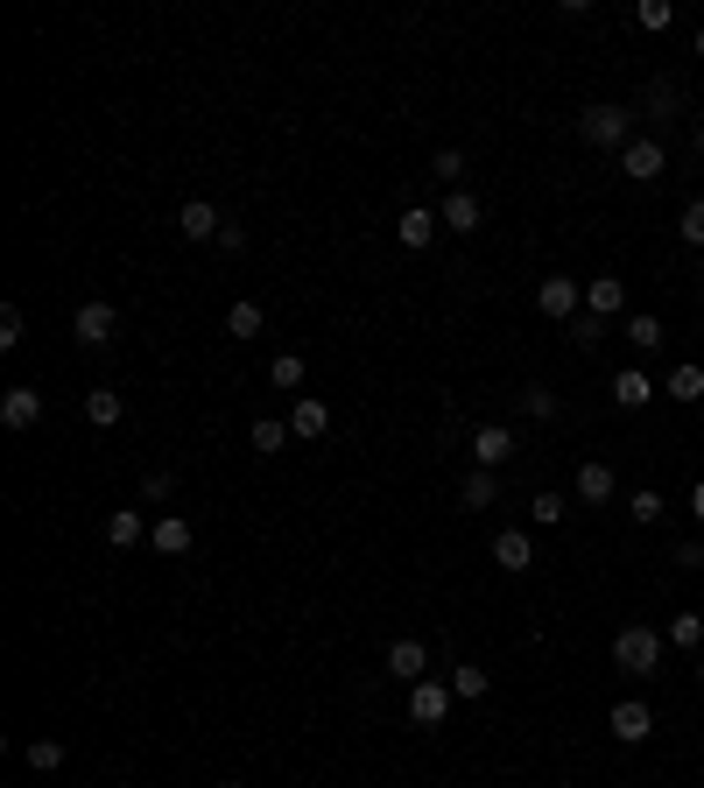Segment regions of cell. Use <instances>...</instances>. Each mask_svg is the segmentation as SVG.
Instances as JSON below:
<instances>
[{
	"mask_svg": "<svg viewBox=\"0 0 704 788\" xmlns=\"http://www.w3.org/2000/svg\"><path fill=\"white\" fill-rule=\"evenodd\" d=\"M634 127H641L634 106H585L578 113V141L585 148H606V156H620V148L634 141Z\"/></svg>",
	"mask_w": 704,
	"mask_h": 788,
	"instance_id": "1",
	"label": "cell"
},
{
	"mask_svg": "<svg viewBox=\"0 0 704 788\" xmlns=\"http://www.w3.org/2000/svg\"><path fill=\"white\" fill-rule=\"evenodd\" d=\"M613 669L620 676H655L662 669V633L655 627H620L613 633Z\"/></svg>",
	"mask_w": 704,
	"mask_h": 788,
	"instance_id": "2",
	"label": "cell"
},
{
	"mask_svg": "<svg viewBox=\"0 0 704 788\" xmlns=\"http://www.w3.org/2000/svg\"><path fill=\"white\" fill-rule=\"evenodd\" d=\"M71 338H78L85 353H106V345L120 338V311H113L106 296H92V303H78V311H71Z\"/></svg>",
	"mask_w": 704,
	"mask_h": 788,
	"instance_id": "3",
	"label": "cell"
},
{
	"mask_svg": "<svg viewBox=\"0 0 704 788\" xmlns=\"http://www.w3.org/2000/svg\"><path fill=\"white\" fill-rule=\"evenodd\" d=\"M620 177H627V183H655V177H670V148H662L655 134H634V141L620 148Z\"/></svg>",
	"mask_w": 704,
	"mask_h": 788,
	"instance_id": "4",
	"label": "cell"
},
{
	"mask_svg": "<svg viewBox=\"0 0 704 788\" xmlns=\"http://www.w3.org/2000/svg\"><path fill=\"white\" fill-rule=\"evenodd\" d=\"M451 704H459V690H451V683H437V676L409 683V725H444Z\"/></svg>",
	"mask_w": 704,
	"mask_h": 788,
	"instance_id": "5",
	"label": "cell"
},
{
	"mask_svg": "<svg viewBox=\"0 0 704 788\" xmlns=\"http://www.w3.org/2000/svg\"><path fill=\"white\" fill-rule=\"evenodd\" d=\"M536 311H543L549 324H570V317L585 311V282H564V275L536 282Z\"/></svg>",
	"mask_w": 704,
	"mask_h": 788,
	"instance_id": "6",
	"label": "cell"
},
{
	"mask_svg": "<svg viewBox=\"0 0 704 788\" xmlns=\"http://www.w3.org/2000/svg\"><path fill=\"white\" fill-rule=\"evenodd\" d=\"M606 733H613L620 746H641V739H649V733H655V711H649V704H641V697H620L613 711H606Z\"/></svg>",
	"mask_w": 704,
	"mask_h": 788,
	"instance_id": "7",
	"label": "cell"
},
{
	"mask_svg": "<svg viewBox=\"0 0 704 788\" xmlns=\"http://www.w3.org/2000/svg\"><path fill=\"white\" fill-rule=\"evenodd\" d=\"M515 451H522V444H515V430H507V422H480V430H472V458H480V472H501Z\"/></svg>",
	"mask_w": 704,
	"mask_h": 788,
	"instance_id": "8",
	"label": "cell"
},
{
	"mask_svg": "<svg viewBox=\"0 0 704 788\" xmlns=\"http://www.w3.org/2000/svg\"><path fill=\"white\" fill-rule=\"evenodd\" d=\"M177 233H183L190 246H204V240H219V233H225V211H219V204H204V198H190V204L177 211Z\"/></svg>",
	"mask_w": 704,
	"mask_h": 788,
	"instance_id": "9",
	"label": "cell"
},
{
	"mask_svg": "<svg viewBox=\"0 0 704 788\" xmlns=\"http://www.w3.org/2000/svg\"><path fill=\"white\" fill-rule=\"evenodd\" d=\"M655 395H662V388H655V380L641 374V367H620V374H613V409H627V416H641V409H649Z\"/></svg>",
	"mask_w": 704,
	"mask_h": 788,
	"instance_id": "10",
	"label": "cell"
},
{
	"mask_svg": "<svg viewBox=\"0 0 704 788\" xmlns=\"http://www.w3.org/2000/svg\"><path fill=\"white\" fill-rule=\"evenodd\" d=\"M493 564H501L507 578H522V570L536 564V543H528V528H501V535H493Z\"/></svg>",
	"mask_w": 704,
	"mask_h": 788,
	"instance_id": "11",
	"label": "cell"
},
{
	"mask_svg": "<svg viewBox=\"0 0 704 788\" xmlns=\"http://www.w3.org/2000/svg\"><path fill=\"white\" fill-rule=\"evenodd\" d=\"M0 422L8 430H35L43 422V388H8L0 395Z\"/></svg>",
	"mask_w": 704,
	"mask_h": 788,
	"instance_id": "12",
	"label": "cell"
},
{
	"mask_svg": "<svg viewBox=\"0 0 704 788\" xmlns=\"http://www.w3.org/2000/svg\"><path fill=\"white\" fill-rule=\"evenodd\" d=\"M388 676H402V683H423L430 676V648L416 641V633H402V641L388 648Z\"/></svg>",
	"mask_w": 704,
	"mask_h": 788,
	"instance_id": "13",
	"label": "cell"
},
{
	"mask_svg": "<svg viewBox=\"0 0 704 788\" xmlns=\"http://www.w3.org/2000/svg\"><path fill=\"white\" fill-rule=\"evenodd\" d=\"M437 219H444V233H480V219H486V204L472 198V190H451L444 204H437Z\"/></svg>",
	"mask_w": 704,
	"mask_h": 788,
	"instance_id": "14",
	"label": "cell"
},
{
	"mask_svg": "<svg viewBox=\"0 0 704 788\" xmlns=\"http://www.w3.org/2000/svg\"><path fill=\"white\" fill-rule=\"evenodd\" d=\"M148 543H156V556H190V543H198V528H190L183 514H156Z\"/></svg>",
	"mask_w": 704,
	"mask_h": 788,
	"instance_id": "15",
	"label": "cell"
},
{
	"mask_svg": "<svg viewBox=\"0 0 704 788\" xmlns=\"http://www.w3.org/2000/svg\"><path fill=\"white\" fill-rule=\"evenodd\" d=\"M437 233H444V219H437L430 204H409L402 219H395V240H402V246H430Z\"/></svg>",
	"mask_w": 704,
	"mask_h": 788,
	"instance_id": "16",
	"label": "cell"
},
{
	"mask_svg": "<svg viewBox=\"0 0 704 788\" xmlns=\"http://www.w3.org/2000/svg\"><path fill=\"white\" fill-rule=\"evenodd\" d=\"M613 493H620L613 465H606V458H585V465H578V500H592V507H606Z\"/></svg>",
	"mask_w": 704,
	"mask_h": 788,
	"instance_id": "17",
	"label": "cell"
},
{
	"mask_svg": "<svg viewBox=\"0 0 704 788\" xmlns=\"http://www.w3.org/2000/svg\"><path fill=\"white\" fill-rule=\"evenodd\" d=\"M290 430L303 437V444H317V437L332 430V409H325L317 395H296V409H290Z\"/></svg>",
	"mask_w": 704,
	"mask_h": 788,
	"instance_id": "18",
	"label": "cell"
},
{
	"mask_svg": "<svg viewBox=\"0 0 704 788\" xmlns=\"http://www.w3.org/2000/svg\"><path fill=\"white\" fill-rule=\"evenodd\" d=\"M106 543H113V549H141V543H148L141 507H113V514H106Z\"/></svg>",
	"mask_w": 704,
	"mask_h": 788,
	"instance_id": "19",
	"label": "cell"
},
{
	"mask_svg": "<svg viewBox=\"0 0 704 788\" xmlns=\"http://www.w3.org/2000/svg\"><path fill=\"white\" fill-rule=\"evenodd\" d=\"M585 311H592V317H620V311H627V282H620V275L585 282Z\"/></svg>",
	"mask_w": 704,
	"mask_h": 788,
	"instance_id": "20",
	"label": "cell"
},
{
	"mask_svg": "<svg viewBox=\"0 0 704 788\" xmlns=\"http://www.w3.org/2000/svg\"><path fill=\"white\" fill-rule=\"evenodd\" d=\"M78 409H85V422H92V430H113V422L127 416V401H120V388H85V401H78Z\"/></svg>",
	"mask_w": 704,
	"mask_h": 788,
	"instance_id": "21",
	"label": "cell"
},
{
	"mask_svg": "<svg viewBox=\"0 0 704 788\" xmlns=\"http://www.w3.org/2000/svg\"><path fill=\"white\" fill-rule=\"evenodd\" d=\"M459 507H472V514H480V507H501V472H465V479H459Z\"/></svg>",
	"mask_w": 704,
	"mask_h": 788,
	"instance_id": "22",
	"label": "cell"
},
{
	"mask_svg": "<svg viewBox=\"0 0 704 788\" xmlns=\"http://www.w3.org/2000/svg\"><path fill=\"white\" fill-rule=\"evenodd\" d=\"M662 395H670V401H704V367H697V359H683V367H670V380H662Z\"/></svg>",
	"mask_w": 704,
	"mask_h": 788,
	"instance_id": "23",
	"label": "cell"
},
{
	"mask_svg": "<svg viewBox=\"0 0 704 788\" xmlns=\"http://www.w3.org/2000/svg\"><path fill=\"white\" fill-rule=\"evenodd\" d=\"M676 106H683V85L676 78H655L649 92H641V113H649V120H670Z\"/></svg>",
	"mask_w": 704,
	"mask_h": 788,
	"instance_id": "24",
	"label": "cell"
},
{
	"mask_svg": "<svg viewBox=\"0 0 704 788\" xmlns=\"http://www.w3.org/2000/svg\"><path fill=\"white\" fill-rule=\"evenodd\" d=\"M269 332V311H261V303H233V311H225V338H261Z\"/></svg>",
	"mask_w": 704,
	"mask_h": 788,
	"instance_id": "25",
	"label": "cell"
},
{
	"mask_svg": "<svg viewBox=\"0 0 704 788\" xmlns=\"http://www.w3.org/2000/svg\"><path fill=\"white\" fill-rule=\"evenodd\" d=\"M564 514H570V500H564L557 486H543L536 500H528V522H536V528H557V522H564Z\"/></svg>",
	"mask_w": 704,
	"mask_h": 788,
	"instance_id": "26",
	"label": "cell"
},
{
	"mask_svg": "<svg viewBox=\"0 0 704 788\" xmlns=\"http://www.w3.org/2000/svg\"><path fill=\"white\" fill-rule=\"evenodd\" d=\"M627 345H634V353H655V345H662V317L634 311V317H627Z\"/></svg>",
	"mask_w": 704,
	"mask_h": 788,
	"instance_id": "27",
	"label": "cell"
},
{
	"mask_svg": "<svg viewBox=\"0 0 704 788\" xmlns=\"http://www.w3.org/2000/svg\"><path fill=\"white\" fill-rule=\"evenodd\" d=\"M444 683H451V690H459V697H465V704H480V697H486V690H493V683H486V669H480V662H459V669H451V676H444Z\"/></svg>",
	"mask_w": 704,
	"mask_h": 788,
	"instance_id": "28",
	"label": "cell"
},
{
	"mask_svg": "<svg viewBox=\"0 0 704 788\" xmlns=\"http://www.w3.org/2000/svg\"><path fill=\"white\" fill-rule=\"evenodd\" d=\"M303 374H311V367H303V353H275V359H269V380H275L282 395H296Z\"/></svg>",
	"mask_w": 704,
	"mask_h": 788,
	"instance_id": "29",
	"label": "cell"
},
{
	"mask_svg": "<svg viewBox=\"0 0 704 788\" xmlns=\"http://www.w3.org/2000/svg\"><path fill=\"white\" fill-rule=\"evenodd\" d=\"M22 760L35 767V775H56V767H64V739H29Z\"/></svg>",
	"mask_w": 704,
	"mask_h": 788,
	"instance_id": "30",
	"label": "cell"
},
{
	"mask_svg": "<svg viewBox=\"0 0 704 788\" xmlns=\"http://www.w3.org/2000/svg\"><path fill=\"white\" fill-rule=\"evenodd\" d=\"M246 437H254V451H269V458H275V451L290 444L296 430H290V422H275V416H261V422H254V430H246Z\"/></svg>",
	"mask_w": 704,
	"mask_h": 788,
	"instance_id": "31",
	"label": "cell"
},
{
	"mask_svg": "<svg viewBox=\"0 0 704 788\" xmlns=\"http://www.w3.org/2000/svg\"><path fill=\"white\" fill-rule=\"evenodd\" d=\"M670 648H704V612H676V620H670Z\"/></svg>",
	"mask_w": 704,
	"mask_h": 788,
	"instance_id": "32",
	"label": "cell"
},
{
	"mask_svg": "<svg viewBox=\"0 0 704 788\" xmlns=\"http://www.w3.org/2000/svg\"><path fill=\"white\" fill-rule=\"evenodd\" d=\"M599 338H606V317H592V311H578V317H570V345H578V353H592Z\"/></svg>",
	"mask_w": 704,
	"mask_h": 788,
	"instance_id": "33",
	"label": "cell"
},
{
	"mask_svg": "<svg viewBox=\"0 0 704 788\" xmlns=\"http://www.w3.org/2000/svg\"><path fill=\"white\" fill-rule=\"evenodd\" d=\"M627 514H634V528H655V522H662V493H655V486H641L634 500H627Z\"/></svg>",
	"mask_w": 704,
	"mask_h": 788,
	"instance_id": "34",
	"label": "cell"
},
{
	"mask_svg": "<svg viewBox=\"0 0 704 788\" xmlns=\"http://www.w3.org/2000/svg\"><path fill=\"white\" fill-rule=\"evenodd\" d=\"M522 416L528 422H549V416H557V395H549V388H522Z\"/></svg>",
	"mask_w": 704,
	"mask_h": 788,
	"instance_id": "35",
	"label": "cell"
},
{
	"mask_svg": "<svg viewBox=\"0 0 704 788\" xmlns=\"http://www.w3.org/2000/svg\"><path fill=\"white\" fill-rule=\"evenodd\" d=\"M676 233H683V246H704V198H691V204H683Z\"/></svg>",
	"mask_w": 704,
	"mask_h": 788,
	"instance_id": "36",
	"label": "cell"
},
{
	"mask_svg": "<svg viewBox=\"0 0 704 788\" xmlns=\"http://www.w3.org/2000/svg\"><path fill=\"white\" fill-rule=\"evenodd\" d=\"M634 22H641V29H655V35H662V29H670V22H676V8H670V0H641V8H634Z\"/></svg>",
	"mask_w": 704,
	"mask_h": 788,
	"instance_id": "37",
	"label": "cell"
},
{
	"mask_svg": "<svg viewBox=\"0 0 704 788\" xmlns=\"http://www.w3.org/2000/svg\"><path fill=\"white\" fill-rule=\"evenodd\" d=\"M141 500H148V507H162V500H177V472H148V479H141Z\"/></svg>",
	"mask_w": 704,
	"mask_h": 788,
	"instance_id": "38",
	"label": "cell"
},
{
	"mask_svg": "<svg viewBox=\"0 0 704 788\" xmlns=\"http://www.w3.org/2000/svg\"><path fill=\"white\" fill-rule=\"evenodd\" d=\"M430 169H437V183H459V177H465V148H437Z\"/></svg>",
	"mask_w": 704,
	"mask_h": 788,
	"instance_id": "39",
	"label": "cell"
},
{
	"mask_svg": "<svg viewBox=\"0 0 704 788\" xmlns=\"http://www.w3.org/2000/svg\"><path fill=\"white\" fill-rule=\"evenodd\" d=\"M22 332H29V324H22V311L8 303V311H0V353H14V345H22Z\"/></svg>",
	"mask_w": 704,
	"mask_h": 788,
	"instance_id": "40",
	"label": "cell"
},
{
	"mask_svg": "<svg viewBox=\"0 0 704 788\" xmlns=\"http://www.w3.org/2000/svg\"><path fill=\"white\" fill-rule=\"evenodd\" d=\"M676 570H704V543L691 535V543H676Z\"/></svg>",
	"mask_w": 704,
	"mask_h": 788,
	"instance_id": "41",
	"label": "cell"
},
{
	"mask_svg": "<svg viewBox=\"0 0 704 788\" xmlns=\"http://www.w3.org/2000/svg\"><path fill=\"white\" fill-rule=\"evenodd\" d=\"M691 522L704 528V479H697V486H691Z\"/></svg>",
	"mask_w": 704,
	"mask_h": 788,
	"instance_id": "42",
	"label": "cell"
},
{
	"mask_svg": "<svg viewBox=\"0 0 704 788\" xmlns=\"http://www.w3.org/2000/svg\"><path fill=\"white\" fill-rule=\"evenodd\" d=\"M697 56H704V29H697Z\"/></svg>",
	"mask_w": 704,
	"mask_h": 788,
	"instance_id": "43",
	"label": "cell"
},
{
	"mask_svg": "<svg viewBox=\"0 0 704 788\" xmlns=\"http://www.w3.org/2000/svg\"><path fill=\"white\" fill-rule=\"evenodd\" d=\"M697 683H704V655H697Z\"/></svg>",
	"mask_w": 704,
	"mask_h": 788,
	"instance_id": "44",
	"label": "cell"
},
{
	"mask_svg": "<svg viewBox=\"0 0 704 788\" xmlns=\"http://www.w3.org/2000/svg\"><path fill=\"white\" fill-rule=\"evenodd\" d=\"M219 788H246V781H219Z\"/></svg>",
	"mask_w": 704,
	"mask_h": 788,
	"instance_id": "45",
	"label": "cell"
},
{
	"mask_svg": "<svg viewBox=\"0 0 704 788\" xmlns=\"http://www.w3.org/2000/svg\"><path fill=\"white\" fill-rule=\"evenodd\" d=\"M697 148H704V127H697Z\"/></svg>",
	"mask_w": 704,
	"mask_h": 788,
	"instance_id": "46",
	"label": "cell"
},
{
	"mask_svg": "<svg viewBox=\"0 0 704 788\" xmlns=\"http://www.w3.org/2000/svg\"><path fill=\"white\" fill-rule=\"evenodd\" d=\"M697 296H704V290H697Z\"/></svg>",
	"mask_w": 704,
	"mask_h": 788,
	"instance_id": "47",
	"label": "cell"
}]
</instances>
